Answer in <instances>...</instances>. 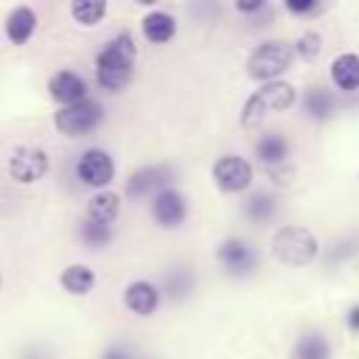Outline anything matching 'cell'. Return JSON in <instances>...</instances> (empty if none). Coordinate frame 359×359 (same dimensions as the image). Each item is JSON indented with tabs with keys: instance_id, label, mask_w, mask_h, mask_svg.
<instances>
[{
	"instance_id": "1",
	"label": "cell",
	"mask_w": 359,
	"mask_h": 359,
	"mask_svg": "<svg viewBox=\"0 0 359 359\" xmlns=\"http://www.w3.org/2000/svg\"><path fill=\"white\" fill-rule=\"evenodd\" d=\"M137 59V45L129 31L115 34L95 56V81L107 93H118L129 84Z\"/></svg>"
},
{
	"instance_id": "2",
	"label": "cell",
	"mask_w": 359,
	"mask_h": 359,
	"mask_svg": "<svg viewBox=\"0 0 359 359\" xmlns=\"http://www.w3.org/2000/svg\"><path fill=\"white\" fill-rule=\"evenodd\" d=\"M317 252H320V244L309 227L286 224L272 233V255L286 266H306L317 258Z\"/></svg>"
},
{
	"instance_id": "3",
	"label": "cell",
	"mask_w": 359,
	"mask_h": 359,
	"mask_svg": "<svg viewBox=\"0 0 359 359\" xmlns=\"http://www.w3.org/2000/svg\"><path fill=\"white\" fill-rule=\"evenodd\" d=\"M294 62V45L283 42V39H266L261 42L250 59H247V76L255 81H278L280 73H286Z\"/></svg>"
},
{
	"instance_id": "4",
	"label": "cell",
	"mask_w": 359,
	"mask_h": 359,
	"mask_svg": "<svg viewBox=\"0 0 359 359\" xmlns=\"http://www.w3.org/2000/svg\"><path fill=\"white\" fill-rule=\"evenodd\" d=\"M294 98H297V93L289 81H269V84L258 87L241 107V126H255L266 115L289 109L294 104Z\"/></svg>"
},
{
	"instance_id": "5",
	"label": "cell",
	"mask_w": 359,
	"mask_h": 359,
	"mask_svg": "<svg viewBox=\"0 0 359 359\" xmlns=\"http://www.w3.org/2000/svg\"><path fill=\"white\" fill-rule=\"evenodd\" d=\"M104 121V107L95 101V98H84L79 104H70V107H59L53 112V126L67 135V137H81V135H90L98 123Z\"/></svg>"
},
{
	"instance_id": "6",
	"label": "cell",
	"mask_w": 359,
	"mask_h": 359,
	"mask_svg": "<svg viewBox=\"0 0 359 359\" xmlns=\"http://www.w3.org/2000/svg\"><path fill=\"white\" fill-rule=\"evenodd\" d=\"M6 171L17 185H34L50 171V154L45 149H36V146L14 149L8 163H6Z\"/></svg>"
},
{
	"instance_id": "7",
	"label": "cell",
	"mask_w": 359,
	"mask_h": 359,
	"mask_svg": "<svg viewBox=\"0 0 359 359\" xmlns=\"http://www.w3.org/2000/svg\"><path fill=\"white\" fill-rule=\"evenodd\" d=\"M76 177L87 188L107 191V185L115 177V160H112V154L107 149H101V146H93V149L81 151V157L76 160Z\"/></svg>"
},
{
	"instance_id": "8",
	"label": "cell",
	"mask_w": 359,
	"mask_h": 359,
	"mask_svg": "<svg viewBox=\"0 0 359 359\" xmlns=\"http://www.w3.org/2000/svg\"><path fill=\"white\" fill-rule=\"evenodd\" d=\"M216 261L233 278H247V275H252L258 269V252H255V247L250 241H244V238H236V236L219 241Z\"/></svg>"
},
{
	"instance_id": "9",
	"label": "cell",
	"mask_w": 359,
	"mask_h": 359,
	"mask_svg": "<svg viewBox=\"0 0 359 359\" xmlns=\"http://www.w3.org/2000/svg\"><path fill=\"white\" fill-rule=\"evenodd\" d=\"M210 177L216 182L219 191L224 194H241L252 185V165L238 157V154H222L213 168H210Z\"/></svg>"
},
{
	"instance_id": "10",
	"label": "cell",
	"mask_w": 359,
	"mask_h": 359,
	"mask_svg": "<svg viewBox=\"0 0 359 359\" xmlns=\"http://www.w3.org/2000/svg\"><path fill=\"white\" fill-rule=\"evenodd\" d=\"M171 180H174L171 165H165V163L143 165V168H137V171H132V174H129L123 194H126L129 199H143V196H149V194H151V196H157L160 191L171 188V185H168Z\"/></svg>"
},
{
	"instance_id": "11",
	"label": "cell",
	"mask_w": 359,
	"mask_h": 359,
	"mask_svg": "<svg viewBox=\"0 0 359 359\" xmlns=\"http://www.w3.org/2000/svg\"><path fill=\"white\" fill-rule=\"evenodd\" d=\"M151 216L163 230H174L188 216V199L177 188H165L157 196H151Z\"/></svg>"
},
{
	"instance_id": "12",
	"label": "cell",
	"mask_w": 359,
	"mask_h": 359,
	"mask_svg": "<svg viewBox=\"0 0 359 359\" xmlns=\"http://www.w3.org/2000/svg\"><path fill=\"white\" fill-rule=\"evenodd\" d=\"M163 300V289L151 280H132L123 289V306L137 317H151Z\"/></svg>"
},
{
	"instance_id": "13",
	"label": "cell",
	"mask_w": 359,
	"mask_h": 359,
	"mask_svg": "<svg viewBox=\"0 0 359 359\" xmlns=\"http://www.w3.org/2000/svg\"><path fill=\"white\" fill-rule=\"evenodd\" d=\"M48 93L56 104L62 107H70V104H79L87 98V81L84 76H79L76 70H59L50 76L48 81Z\"/></svg>"
},
{
	"instance_id": "14",
	"label": "cell",
	"mask_w": 359,
	"mask_h": 359,
	"mask_svg": "<svg viewBox=\"0 0 359 359\" xmlns=\"http://www.w3.org/2000/svg\"><path fill=\"white\" fill-rule=\"evenodd\" d=\"M121 208H123V202H121V194H115V191H98V194H93L90 196V202H87V210H84V219L87 222H98V224H115L118 222V216H121Z\"/></svg>"
},
{
	"instance_id": "15",
	"label": "cell",
	"mask_w": 359,
	"mask_h": 359,
	"mask_svg": "<svg viewBox=\"0 0 359 359\" xmlns=\"http://www.w3.org/2000/svg\"><path fill=\"white\" fill-rule=\"evenodd\" d=\"M36 31V11L31 6H17L6 17V36L14 45H25Z\"/></svg>"
},
{
	"instance_id": "16",
	"label": "cell",
	"mask_w": 359,
	"mask_h": 359,
	"mask_svg": "<svg viewBox=\"0 0 359 359\" xmlns=\"http://www.w3.org/2000/svg\"><path fill=\"white\" fill-rule=\"evenodd\" d=\"M140 31H143V36H146L149 42L163 45V42H168V39L177 34V20H174V14H168V11H163V8H151V11L140 20Z\"/></svg>"
},
{
	"instance_id": "17",
	"label": "cell",
	"mask_w": 359,
	"mask_h": 359,
	"mask_svg": "<svg viewBox=\"0 0 359 359\" xmlns=\"http://www.w3.org/2000/svg\"><path fill=\"white\" fill-rule=\"evenodd\" d=\"M255 157L266 165V168H280L289 157V140L280 132H266L255 140Z\"/></svg>"
},
{
	"instance_id": "18",
	"label": "cell",
	"mask_w": 359,
	"mask_h": 359,
	"mask_svg": "<svg viewBox=\"0 0 359 359\" xmlns=\"http://www.w3.org/2000/svg\"><path fill=\"white\" fill-rule=\"evenodd\" d=\"M59 283L67 294H76V297H84L95 289V272L87 266V264H70L59 272Z\"/></svg>"
},
{
	"instance_id": "19",
	"label": "cell",
	"mask_w": 359,
	"mask_h": 359,
	"mask_svg": "<svg viewBox=\"0 0 359 359\" xmlns=\"http://www.w3.org/2000/svg\"><path fill=\"white\" fill-rule=\"evenodd\" d=\"M331 81L342 93L359 90V56L356 53H339L331 62Z\"/></svg>"
},
{
	"instance_id": "20",
	"label": "cell",
	"mask_w": 359,
	"mask_h": 359,
	"mask_svg": "<svg viewBox=\"0 0 359 359\" xmlns=\"http://www.w3.org/2000/svg\"><path fill=\"white\" fill-rule=\"evenodd\" d=\"M334 109H337V98H334L331 90H325V87H309L303 93V112L309 118L325 121V118L334 115Z\"/></svg>"
},
{
	"instance_id": "21",
	"label": "cell",
	"mask_w": 359,
	"mask_h": 359,
	"mask_svg": "<svg viewBox=\"0 0 359 359\" xmlns=\"http://www.w3.org/2000/svg\"><path fill=\"white\" fill-rule=\"evenodd\" d=\"M292 359H331V345L320 331H306L297 337Z\"/></svg>"
},
{
	"instance_id": "22",
	"label": "cell",
	"mask_w": 359,
	"mask_h": 359,
	"mask_svg": "<svg viewBox=\"0 0 359 359\" xmlns=\"http://www.w3.org/2000/svg\"><path fill=\"white\" fill-rule=\"evenodd\" d=\"M107 14V3L104 0H76L70 3V17L79 25H98Z\"/></svg>"
},
{
	"instance_id": "23",
	"label": "cell",
	"mask_w": 359,
	"mask_h": 359,
	"mask_svg": "<svg viewBox=\"0 0 359 359\" xmlns=\"http://www.w3.org/2000/svg\"><path fill=\"white\" fill-rule=\"evenodd\" d=\"M163 292H165L171 300L185 297L188 292H194V272L185 269V266L165 272V278H163Z\"/></svg>"
},
{
	"instance_id": "24",
	"label": "cell",
	"mask_w": 359,
	"mask_h": 359,
	"mask_svg": "<svg viewBox=\"0 0 359 359\" xmlns=\"http://www.w3.org/2000/svg\"><path fill=\"white\" fill-rule=\"evenodd\" d=\"M275 210H278V205H275V196L272 194H266V191H258V194H252L250 199H247V205H244V213H247V219H252V222H269L272 216H275Z\"/></svg>"
},
{
	"instance_id": "25",
	"label": "cell",
	"mask_w": 359,
	"mask_h": 359,
	"mask_svg": "<svg viewBox=\"0 0 359 359\" xmlns=\"http://www.w3.org/2000/svg\"><path fill=\"white\" fill-rule=\"evenodd\" d=\"M79 236H81V241L87 244V247H93V250H101V247H107L109 241H112V227L109 224H98V222H81V227H79Z\"/></svg>"
},
{
	"instance_id": "26",
	"label": "cell",
	"mask_w": 359,
	"mask_h": 359,
	"mask_svg": "<svg viewBox=\"0 0 359 359\" xmlns=\"http://www.w3.org/2000/svg\"><path fill=\"white\" fill-rule=\"evenodd\" d=\"M320 48H323V39H320L317 31H303V36L294 42V53L300 59H306V62H311L320 53Z\"/></svg>"
},
{
	"instance_id": "27",
	"label": "cell",
	"mask_w": 359,
	"mask_h": 359,
	"mask_svg": "<svg viewBox=\"0 0 359 359\" xmlns=\"http://www.w3.org/2000/svg\"><path fill=\"white\" fill-rule=\"evenodd\" d=\"M286 8L292 14H311V11L320 8V3L317 0H286Z\"/></svg>"
},
{
	"instance_id": "28",
	"label": "cell",
	"mask_w": 359,
	"mask_h": 359,
	"mask_svg": "<svg viewBox=\"0 0 359 359\" xmlns=\"http://www.w3.org/2000/svg\"><path fill=\"white\" fill-rule=\"evenodd\" d=\"M101 359H135V356L129 353V348H126V345L115 342V345H109V348L101 353Z\"/></svg>"
},
{
	"instance_id": "29",
	"label": "cell",
	"mask_w": 359,
	"mask_h": 359,
	"mask_svg": "<svg viewBox=\"0 0 359 359\" xmlns=\"http://www.w3.org/2000/svg\"><path fill=\"white\" fill-rule=\"evenodd\" d=\"M345 325H348L351 331H356V334H359V303L348 309V314H345Z\"/></svg>"
},
{
	"instance_id": "30",
	"label": "cell",
	"mask_w": 359,
	"mask_h": 359,
	"mask_svg": "<svg viewBox=\"0 0 359 359\" xmlns=\"http://www.w3.org/2000/svg\"><path fill=\"white\" fill-rule=\"evenodd\" d=\"M236 8L241 11V14H252V11H261L264 8V0H250V3H236Z\"/></svg>"
},
{
	"instance_id": "31",
	"label": "cell",
	"mask_w": 359,
	"mask_h": 359,
	"mask_svg": "<svg viewBox=\"0 0 359 359\" xmlns=\"http://www.w3.org/2000/svg\"><path fill=\"white\" fill-rule=\"evenodd\" d=\"M0 289H3V269H0Z\"/></svg>"
}]
</instances>
